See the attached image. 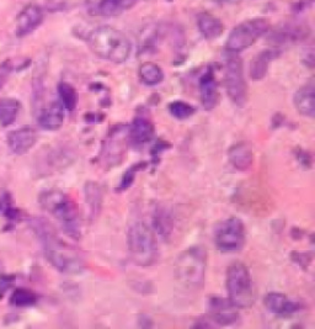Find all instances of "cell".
Wrapping results in <instances>:
<instances>
[{"mask_svg": "<svg viewBox=\"0 0 315 329\" xmlns=\"http://www.w3.org/2000/svg\"><path fill=\"white\" fill-rule=\"evenodd\" d=\"M212 2L222 3V4H224V3H234V2H238V0H212Z\"/></svg>", "mask_w": 315, "mask_h": 329, "instance_id": "37", "label": "cell"}, {"mask_svg": "<svg viewBox=\"0 0 315 329\" xmlns=\"http://www.w3.org/2000/svg\"><path fill=\"white\" fill-rule=\"evenodd\" d=\"M208 317L215 324L221 327L233 325L238 322V308L229 300L212 296L208 300Z\"/></svg>", "mask_w": 315, "mask_h": 329, "instance_id": "12", "label": "cell"}, {"mask_svg": "<svg viewBox=\"0 0 315 329\" xmlns=\"http://www.w3.org/2000/svg\"><path fill=\"white\" fill-rule=\"evenodd\" d=\"M86 41L97 57L115 64L125 63L131 56L132 45L129 40L112 26H99L88 35Z\"/></svg>", "mask_w": 315, "mask_h": 329, "instance_id": "2", "label": "cell"}, {"mask_svg": "<svg viewBox=\"0 0 315 329\" xmlns=\"http://www.w3.org/2000/svg\"><path fill=\"white\" fill-rule=\"evenodd\" d=\"M170 115L175 117L176 120H187L196 112V109L189 103H185L183 100H175L171 102L167 106Z\"/></svg>", "mask_w": 315, "mask_h": 329, "instance_id": "30", "label": "cell"}, {"mask_svg": "<svg viewBox=\"0 0 315 329\" xmlns=\"http://www.w3.org/2000/svg\"><path fill=\"white\" fill-rule=\"evenodd\" d=\"M0 211H2V205H0Z\"/></svg>", "mask_w": 315, "mask_h": 329, "instance_id": "39", "label": "cell"}, {"mask_svg": "<svg viewBox=\"0 0 315 329\" xmlns=\"http://www.w3.org/2000/svg\"><path fill=\"white\" fill-rule=\"evenodd\" d=\"M64 122V108L60 102H52L39 115V125L47 131H57Z\"/></svg>", "mask_w": 315, "mask_h": 329, "instance_id": "21", "label": "cell"}, {"mask_svg": "<svg viewBox=\"0 0 315 329\" xmlns=\"http://www.w3.org/2000/svg\"><path fill=\"white\" fill-rule=\"evenodd\" d=\"M169 147H170V144L165 142V141H163V140H159L157 143L154 144V146H153V148H152V151H150V154H152V164L153 166H157V164L159 163V158H160V155H161V153L163 152H165L166 149H169Z\"/></svg>", "mask_w": 315, "mask_h": 329, "instance_id": "33", "label": "cell"}, {"mask_svg": "<svg viewBox=\"0 0 315 329\" xmlns=\"http://www.w3.org/2000/svg\"><path fill=\"white\" fill-rule=\"evenodd\" d=\"M228 300L238 310L250 308L255 302V292L251 274L247 265L241 261H234L229 265L225 278Z\"/></svg>", "mask_w": 315, "mask_h": 329, "instance_id": "6", "label": "cell"}, {"mask_svg": "<svg viewBox=\"0 0 315 329\" xmlns=\"http://www.w3.org/2000/svg\"><path fill=\"white\" fill-rule=\"evenodd\" d=\"M37 302V296L26 288H16L10 299V304L16 307H30Z\"/></svg>", "mask_w": 315, "mask_h": 329, "instance_id": "31", "label": "cell"}, {"mask_svg": "<svg viewBox=\"0 0 315 329\" xmlns=\"http://www.w3.org/2000/svg\"><path fill=\"white\" fill-rule=\"evenodd\" d=\"M291 259L293 260L296 264H298L299 267H302L303 269H307L309 267V264L311 262V256L310 253H299V252H292L291 254Z\"/></svg>", "mask_w": 315, "mask_h": 329, "instance_id": "34", "label": "cell"}, {"mask_svg": "<svg viewBox=\"0 0 315 329\" xmlns=\"http://www.w3.org/2000/svg\"><path fill=\"white\" fill-rule=\"evenodd\" d=\"M294 106L303 116L313 118L315 116V85L313 80H309L300 86L294 94Z\"/></svg>", "mask_w": 315, "mask_h": 329, "instance_id": "19", "label": "cell"}, {"mask_svg": "<svg viewBox=\"0 0 315 329\" xmlns=\"http://www.w3.org/2000/svg\"><path fill=\"white\" fill-rule=\"evenodd\" d=\"M138 74H139L141 82L147 86H155L164 80L163 69L160 65L153 62H144L143 64H141Z\"/></svg>", "mask_w": 315, "mask_h": 329, "instance_id": "26", "label": "cell"}, {"mask_svg": "<svg viewBox=\"0 0 315 329\" xmlns=\"http://www.w3.org/2000/svg\"><path fill=\"white\" fill-rule=\"evenodd\" d=\"M279 54H281V50L276 47L268 48V50L259 52L250 63L251 79L255 80V82H259V80L264 79L266 74H267L270 64L274 59L278 58Z\"/></svg>", "mask_w": 315, "mask_h": 329, "instance_id": "20", "label": "cell"}, {"mask_svg": "<svg viewBox=\"0 0 315 329\" xmlns=\"http://www.w3.org/2000/svg\"><path fill=\"white\" fill-rule=\"evenodd\" d=\"M208 254L201 245L184 250L175 261V278L190 290H201L206 281Z\"/></svg>", "mask_w": 315, "mask_h": 329, "instance_id": "4", "label": "cell"}, {"mask_svg": "<svg viewBox=\"0 0 315 329\" xmlns=\"http://www.w3.org/2000/svg\"><path fill=\"white\" fill-rule=\"evenodd\" d=\"M152 229L155 235L161 237L163 239L170 238L172 231H174V218H172L171 212L165 206L154 207V211L152 215Z\"/></svg>", "mask_w": 315, "mask_h": 329, "instance_id": "22", "label": "cell"}, {"mask_svg": "<svg viewBox=\"0 0 315 329\" xmlns=\"http://www.w3.org/2000/svg\"><path fill=\"white\" fill-rule=\"evenodd\" d=\"M20 110V103L15 99H4L0 102V123L8 127L15 122Z\"/></svg>", "mask_w": 315, "mask_h": 329, "instance_id": "28", "label": "cell"}, {"mask_svg": "<svg viewBox=\"0 0 315 329\" xmlns=\"http://www.w3.org/2000/svg\"><path fill=\"white\" fill-rule=\"evenodd\" d=\"M5 215H7L9 219H16L19 217V211H17L16 209H14V207H8L7 211H5Z\"/></svg>", "mask_w": 315, "mask_h": 329, "instance_id": "36", "label": "cell"}, {"mask_svg": "<svg viewBox=\"0 0 315 329\" xmlns=\"http://www.w3.org/2000/svg\"><path fill=\"white\" fill-rule=\"evenodd\" d=\"M37 142V134L31 126L11 131L8 135V146L10 151L16 155H24L32 149Z\"/></svg>", "mask_w": 315, "mask_h": 329, "instance_id": "14", "label": "cell"}, {"mask_svg": "<svg viewBox=\"0 0 315 329\" xmlns=\"http://www.w3.org/2000/svg\"><path fill=\"white\" fill-rule=\"evenodd\" d=\"M148 166H149L148 161H139V163H135L129 167V168L122 174L120 184L117 185L116 192H123L126 191V190H128L129 187L133 185V183H134L135 177H137L138 173L148 168Z\"/></svg>", "mask_w": 315, "mask_h": 329, "instance_id": "29", "label": "cell"}, {"mask_svg": "<svg viewBox=\"0 0 315 329\" xmlns=\"http://www.w3.org/2000/svg\"><path fill=\"white\" fill-rule=\"evenodd\" d=\"M126 143L128 144L127 129L122 128V127H116L115 129H112V132L103 143L102 149H101L100 163L106 169H111L116 167L117 164H120L123 159V154H125Z\"/></svg>", "mask_w": 315, "mask_h": 329, "instance_id": "10", "label": "cell"}, {"mask_svg": "<svg viewBox=\"0 0 315 329\" xmlns=\"http://www.w3.org/2000/svg\"><path fill=\"white\" fill-rule=\"evenodd\" d=\"M197 26L199 32L206 40H215L222 36L224 26L218 17L209 13H202L197 17Z\"/></svg>", "mask_w": 315, "mask_h": 329, "instance_id": "25", "label": "cell"}, {"mask_svg": "<svg viewBox=\"0 0 315 329\" xmlns=\"http://www.w3.org/2000/svg\"><path fill=\"white\" fill-rule=\"evenodd\" d=\"M141 0H96L89 5L91 15L112 17L123 14L125 11L137 5Z\"/></svg>", "mask_w": 315, "mask_h": 329, "instance_id": "16", "label": "cell"}, {"mask_svg": "<svg viewBox=\"0 0 315 329\" xmlns=\"http://www.w3.org/2000/svg\"><path fill=\"white\" fill-rule=\"evenodd\" d=\"M271 28L270 22L262 17L245 20L233 28L225 42V50L230 53H239L253 46L260 37L265 36Z\"/></svg>", "mask_w": 315, "mask_h": 329, "instance_id": "7", "label": "cell"}, {"mask_svg": "<svg viewBox=\"0 0 315 329\" xmlns=\"http://www.w3.org/2000/svg\"><path fill=\"white\" fill-rule=\"evenodd\" d=\"M293 154L303 169H311V167H313V157H311L310 153L305 151V149L300 148V147H296L293 149Z\"/></svg>", "mask_w": 315, "mask_h": 329, "instance_id": "32", "label": "cell"}, {"mask_svg": "<svg viewBox=\"0 0 315 329\" xmlns=\"http://www.w3.org/2000/svg\"><path fill=\"white\" fill-rule=\"evenodd\" d=\"M84 198L92 219L99 217L103 203L102 187L96 181H86L84 185Z\"/></svg>", "mask_w": 315, "mask_h": 329, "instance_id": "24", "label": "cell"}, {"mask_svg": "<svg viewBox=\"0 0 315 329\" xmlns=\"http://www.w3.org/2000/svg\"><path fill=\"white\" fill-rule=\"evenodd\" d=\"M198 88L202 106L207 111H212L219 100L218 84H217L215 73H213L212 69L207 71L203 76L199 78Z\"/></svg>", "mask_w": 315, "mask_h": 329, "instance_id": "17", "label": "cell"}, {"mask_svg": "<svg viewBox=\"0 0 315 329\" xmlns=\"http://www.w3.org/2000/svg\"><path fill=\"white\" fill-rule=\"evenodd\" d=\"M268 41L273 43L274 47L293 45L304 41L310 35V27L303 22H283L273 30H268Z\"/></svg>", "mask_w": 315, "mask_h": 329, "instance_id": "11", "label": "cell"}, {"mask_svg": "<svg viewBox=\"0 0 315 329\" xmlns=\"http://www.w3.org/2000/svg\"><path fill=\"white\" fill-rule=\"evenodd\" d=\"M155 128L152 121L148 117L137 116L127 128V140L132 147L141 148L153 140Z\"/></svg>", "mask_w": 315, "mask_h": 329, "instance_id": "13", "label": "cell"}, {"mask_svg": "<svg viewBox=\"0 0 315 329\" xmlns=\"http://www.w3.org/2000/svg\"><path fill=\"white\" fill-rule=\"evenodd\" d=\"M224 85L229 99L238 106H242L248 99V85L245 82L244 65L238 53L228 52L225 58Z\"/></svg>", "mask_w": 315, "mask_h": 329, "instance_id": "9", "label": "cell"}, {"mask_svg": "<svg viewBox=\"0 0 315 329\" xmlns=\"http://www.w3.org/2000/svg\"><path fill=\"white\" fill-rule=\"evenodd\" d=\"M43 21V11L39 5H27L16 19V36L25 37L33 32Z\"/></svg>", "mask_w": 315, "mask_h": 329, "instance_id": "15", "label": "cell"}, {"mask_svg": "<svg viewBox=\"0 0 315 329\" xmlns=\"http://www.w3.org/2000/svg\"><path fill=\"white\" fill-rule=\"evenodd\" d=\"M59 102L66 111L73 112L78 106V93L72 84L66 82H60L58 84Z\"/></svg>", "mask_w": 315, "mask_h": 329, "instance_id": "27", "label": "cell"}, {"mask_svg": "<svg viewBox=\"0 0 315 329\" xmlns=\"http://www.w3.org/2000/svg\"><path fill=\"white\" fill-rule=\"evenodd\" d=\"M0 276H2V262H0Z\"/></svg>", "mask_w": 315, "mask_h": 329, "instance_id": "38", "label": "cell"}, {"mask_svg": "<svg viewBox=\"0 0 315 329\" xmlns=\"http://www.w3.org/2000/svg\"><path fill=\"white\" fill-rule=\"evenodd\" d=\"M247 242V228L239 217L222 221L215 231V244L222 253L240 252Z\"/></svg>", "mask_w": 315, "mask_h": 329, "instance_id": "8", "label": "cell"}, {"mask_svg": "<svg viewBox=\"0 0 315 329\" xmlns=\"http://www.w3.org/2000/svg\"><path fill=\"white\" fill-rule=\"evenodd\" d=\"M300 60H302L303 64L309 69H313L315 64V54H314V47L310 46V47L305 48L304 51L302 52V56H300Z\"/></svg>", "mask_w": 315, "mask_h": 329, "instance_id": "35", "label": "cell"}, {"mask_svg": "<svg viewBox=\"0 0 315 329\" xmlns=\"http://www.w3.org/2000/svg\"><path fill=\"white\" fill-rule=\"evenodd\" d=\"M228 158L233 168L239 172H247L254 163L253 149L247 142H239L230 147L228 151Z\"/></svg>", "mask_w": 315, "mask_h": 329, "instance_id": "23", "label": "cell"}, {"mask_svg": "<svg viewBox=\"0 0 315 329\" xmlns=\"http://www.w3.org/2000/svg\"><path fill=\"white\" fill-rule=\"evenodd\" d=\"M31 227L41 241L46 259L54 269L71 275L82 273L84 270L82 258L57 236L50 222L37 217L31 221Z\"/></svg>", "mask_w": 315, "mask_h": 329, "instance_id": "1", "label": "cell"}, {"mask_svg": "<svg viewBox=\"0 0 315 329\" xmlns=\"http://www.w3.org/2000/svg\"><path fill=\"white\" fill-rule=\"evenodd\" d=\"M264 305L268 312L282 317L292 316L300 310L298 302L292 301L281 292H268L264 299Z\"/></svg>", "mask_w": 315, "mask_h": 329, "instance_id": "18", "label": "cell"}, {"mask_svg": "<svg viewBox=\"0 0 315 329\" xmlns=\"http://www.w3.org/2000/svg\"><path fill=\"white\" fill-rule=\"evenodd\" d=\"M127 247L131 259L141 268H149L159 255L155 233L146 222L134 221L127 229Z\"/></svg>", "mask_w": 315, "mask_h": 329, "instance_id": "5", "label": "cell"}, {"mask_svg": "<svg viewBox=\"0 0 315 329\" xmlns=\"http://www.w3.org/2000/svg\"><path fill=\"white\" fill-rule=\"evenodd\" d=\"M40 204L62 226L69 238L79 241L82 238V224L77 206L71 196L59 190H48L40 195Z\"/></svg>", "mask_w": 315, "mask_h": 329, "instance_id": "3", "label": "cell"}]
</instances>
